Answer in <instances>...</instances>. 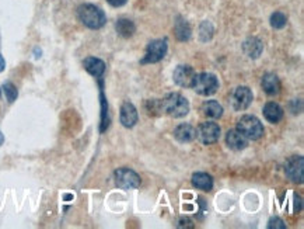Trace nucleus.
<instances>
[{
  "label": "nucleus",
  "instance_id": "10",
  "mask_svg": "<svg viewBox=\"0 0 304 229\" xmlns=\"http://www.w3.org/2000/svg\"><path fill=\"white\" fill-rule=\"evenodd\" d=\"M303 156H291L290 159L286 162L285 172H286V176L290 179V181L300 184V183H303Z\"/></svg>",
  "mask_w": 304,
  "mask_h": 229
},
{
  "label": "nucleus",
  "instance_id": "17",
  "mask_svg": "<svg viewBox=\"0 0 304 229\" xmlns=\"http://www.w3.org/2000/svg\"><path fill=\"white\" fill-rule=\"evenodd\" d=\"M264 117L272 124H276L283 118V108L279 106L278 103H266L264 107Z\"/></svg>",
  "mask_w": 304,
  "mask_h": 229
},
{
  "label": "nucleus",
  "instance_id": "18",
  "mask_svg": "<svg viewBox=\"0 0 304 229\" xmlns=\"http://www.w3.org/2000/svg\"><path fill=\"white\" fill-rule=\"evenodd\" d=\"M202 113L208 118L217 120L223 115V107L216 100H208L202 104Z\"/></svg>",
  "mask_w": 304,
  "mask_h": 229
},
{
  "label": "nucleus",
  "instance_id": "19",
  "mask_svg": "<svg viewBox=\"0 0 304 229\" xmlns=\"http://www.w3.org/2000/svg\"><path fill=\"white\" fill-rule=\"evenodd\" d=\"M192 186L198 190L211 191L213 189V179L211 175H208L205 172H198L192 176Z\"/></svg>",
  "mask_w": 304,
  "mask_h": 229
},
{
  "label": "nucleus",
  "instance_id": "15",
  "mask_svg": "<svg viewBox=\"0 0 304 229\" xmlns=\"http://www.w3.org/2000/svg\"><path fill=\"white\" fill-rule=\"evenodd\" d=\"M243 51H244V54L247 55V56H250L252 59H255V58H258L259 55L262 54V51H264V44H262V41L259 40V38L252 37V38H248V40L244 41V44H243Z\"/></svg>",
  "mask_w": 304,
  "mask_h": 229
},
{
  "label": "nucleus",
  "instance_id": "31",
  "mask_svg": "<svg viewBox=\"0 0 304 229\" xmlns=\"http://www.w3.org/2000/svg\"><path fill=\"white\" fill-rule=\"evenodd\" d=\"M6 69V61H4V58H3V55L0 54V73L3 72Z\"/></svg>",
  "mask_w": 304,
  "mask_h": 229
},
{
  "label": "nucleus",
  "instance_id": "11",
  "mask_svg": "<svg viewBox=\"0 0 304 229\" xmlns=\"http://www.w3.org/2000/svg\"><path fill=\"white\" fill-rule=\"evenodd\" d=\"M139 120L137 110L131 101H125L121 107V124L125 128H132Z\"/></svg>",
  "mask_w": 304,
  "mask_h": 229
},
{
  "label": "nucleus",
  "instance_id": "4",
  "mask_svg": "<svg viewBox=\"0 0 304 229\" xmlns=\"http://www.w3.org/2000/svg\"><path fill=\"white\" fill-rule=\"evenodd\" d=\"M192 89L200 96H212L219 89V81L216 75L205 72V73L197 75V81Z\"/></svg>",
  "mask_w": 304,
  "mask_h": 229
},
{
  "label": "nucleus",
  "instance_id": "8",
  "mask_svg": "<svg viewBox=\"0 0 304 229\" xmlns=\"http://www.w3.org/2000/svg\"><path fill=\"white\" fill-rule=\"evenodd\" d=\"M252 98L254 96H252L251 89L247 86H240L230 96V104L236 111H244L250 107Z\"/></svg>",
  "mask_w": 304,
  "mask_h": 229
},
{
  "label": "nucleus",
  "instance_id": "14",
  "mask_svg": "<svg viewBox=\"0 0 304 229\" xmlns=\"http://www.w3.org/2000/svg\"><path fill=\"white\" fill-rule=\"evenodd\" d=\"M83 66L90 75H93L94 78H101L106 72V62L94 56L86 58L83 62Z\"/></svg>",
  "mask_w": 304,
  "mask_h": 229
},
{
  "label": "nucleus",
  "instance_id": "21",
  "mask_svg": "<svg viewBox=\"0 0 304 229\" xmlns=\"http://www.w3.org/2000/svg\"><path fill=\"white\" fill-rule=\"evenodd\" d=\"M174 33H175V37L178 41H188L191 38V27L189 24L186 23L185 20H182L181 17L177 18L175 21V26H174Z\"/></svg>",
  "mask_w": 304,
  "mask_h": 229
},
{
  "label": "nucleus",
  "instance_id": "29",
  "mask_svg": "<svg viewBox=\"0 0 304 229\" xmlns=\"http://www.w3.org/2000/svg\"><path fill=\"white\" fill-rule=\"evenodd\" d=\"M111 6H114V7H121V6H123L128 0H106Z\"/></svg>",
  "mask_w": 304,
  "mask_h": 229
},
{
  "label": "nucleus",
  "instance_id": "25",
  "mask_svg": "<svg viewBox=\"0 0 304 229\" xmlns=\"http://www.w3.org/2000/svg\"><path fill=\"white\" fill-rule=\"evenodd\" d=\"M286 23H288L286 16L283 13H280V12H276V13H274L271 16V26L274 28H276V30L285 27Z\"/></svg>",
  "mask_w": 304,
  "mask_h": 229
},
{
  "label": "nucleus",
  "instance_id": "2",
  "mask_svg": "<svg viewBox=\"0 0 304 229\" xmlns=\"http://www.w3.org/2000/svg\"><path fill=\"white\" fill-rule=\"evenodd\" d=\"M77 16H79L80 21L86 26V27L91 28V30H98V28L104 27L106 23V17L104 12L94 6V4H81L77 10Z\"/></svg>",
  "mask_w": 304,
  "mask_h": 229
},
{
  "label": "nucleus",
  "instance_id": "3",
  "mask_svg": "<svg viewBox=\"0 0 304 229\" xmlns=\"http://www.w3.org/2000/svg\"><path fill=\"white\" fill-rule=\"evenodd\" d=\"M237 131L244 135L247 139L257 141L264 136V127L261 121L254 115H244L237 122Z\"/></svg>",
  "mask_w": 304,
  "mask_h": 229
},
{
  "label": "nucleus",
  "instance_id": "22",
  "mask_svg": "<svg viewBox=\"0 0 304 229\" xmlns=\"http://www.w3.org/2000/svg\"><path fill=\"white\" fill-rule=\"evenodd\" d=\"M100 100H101V125H100V132H106L109 127V114H108V101H106V95L101 90L100 93Z\"/></svg>",
  "mask_w": 304,
  "mask_h": 229
},
{
  "label": "nucleus",
  "instance_id": "20",
  "mask_svg": "<svg viewBox=\"0 0 304 229\" xmlns=\"http://www.w3.org/2000/svg\"><path fill=\"white\" fill-rule=\"evenodd\" d=\"M115 28H117V33L123 38H131L136 31L135 23L129 18H119Z\"/></svg>",
  "mask_w": 304,
  "mask_h": 229
},
{
  "label": "nucleus",
  "instance_id": "1",
  "mask_svg": "<svg viewBox=\"0 0 304 229\" xmlns=\"http://www.w3.org/2000/svg\"><path fill=\"white\" fill-rule=\"evenodd\" d=\"M160 106H161V111H164L166 114L171 115L174 118L185 117L189 113V103L185 97L180 93H170L167 97L160 100Z\"/></svg>",
  "mask_w": 304,
  "mask_h": 229
},
{
  "label": "nucleus",
  "instance_id": "7",
  "mask_svg": "<svg viewBox=\"0 0 304 229\" xmlns=\"http://www.w3.org/2000/svg\"><path fill=\"white\" fill-rule=\"evenodd\" d=\"M197 138L203 145L216 144L220 138V127L216 122H202L197 130Z\"/></svg>",
  "mask_w": 304,
  "mask_h": 229
},
{
  "label": "nucleus",
  "instance_id": "12",
  "mask_svg": "<svg viewBox=\"0 0 304 229\" xmlns=\"http://www.w3.org/2000/svg\"><path fill=\"white\" fill-rule=\"evenodd\" d=\"M226 144L233 150H243V149L247 148L248 139L237 130H231L226 134Z\"/></svg>",
  "mask_w": 304,
  "mask_h": 229
},
{
  "label": "nucleus",
  "instance_id": "9",
  "mask_svg": "<svg viewBox=\"0 0 304 229\" xmlns=\"http://www.w3.org/2000/svg\"><path fill=\"white\" fill-rule=\"evenodd\" d=\"M174 82L181 86V87H194L195 81H197V72L194 70V67L189 66V65H180L177 66V69L174 70Z\"/></svg>",
  "mask_w": 304,
  "mask_h": 229
},
{
  "label": "nucleus",
  "instance_id": "32",
  "mask_svg": "<svg viewBox=\"0 0 304 229\" xmlns=\"http://www.w3.org/2000/svg\"><path fill=\"white\" fill-rule=\"evenodd\" d=\"M3 141H4V138H3V134L0 132V145L3 144Z\"/></svg>",
  "mask_w": 304,
  "mask_h": 229
},
{
  "label": "nucleus",
  "instance_id": "6",
  "mask_svg": "<svg viewBox=\"0 0 304 229\" xmlns=\"http://www.w3.org/2000/svg\"><path fill=\"white\" fill-rule=\"evenodd\" d=\"M167 49H168V45H167V40H154L152 41L147 48H146L145 58L142 59V65L146 64H156L160 62L166 54H167Z\"/></svg>",
  "mask_w": 304,
  "mask_h": 229
},
{
  "label": "nucleus",
  "instance_id": "27",
  "mask_svg": "<svg viewBox=\"0 0 304 229\" xmlns=\"http://www.w3.org/2000/svg\"><path fill=\"white\" fill-rule=\"evenodd\" d=\"M289 108H290V111L293 114L302 113V110H303V103H302V100H297V98L291 100L290 104H289Z\"/></svg>",
  "mask_w": 304,
  "mask_h": 229
},
{
  "label": "nucleus",
  "instance_id": "16",
  "mask_svg": "<svg viewBox=\"0 0 304 229\" xmlns=\"http://www.w3.org/2000/svg\"><path fill=\"white\" fill-rule=\"evenodd\" d=\"M261 84H262V89H264V92L266 95L276 96L280 92V81H279V78L275 73H266V75H264Z\"/></svg>",
  "mask_w": 304,
  "mask_h": 229
},
{
  "label": "nucleus",
  "instance_id": "28",
  "mask_svg": "<svg viewBox=\"0 0 304 229\" xmlns=\"http://www.w3.org/2000/svg\"><path fill=\"white\" fill-rule=\"evenodd\" d=\"M178 228H194V224H192V221L191 219H188V218H181L180 221H178V225H177Z\"/></svg>",
  "mask_w": 304,
  "mask_h": 229
},
{
  "label": "nucleus",
  "instance_id": "24",
  "mask_svg": "<svg viewBox=\"0 0 304 229\" xmlns=\"http://www.w3.org/2000/svg\"><path fill=\"white\" fill-rule=\"evenodd\" d=\"M199 35H200V41L202 42H208L213 35V26L209 21H203L199 28Z\"/></svg>",
  "mask_w": 304,
  "mask_h": 229
},
{
  "label": "nucleus",
  "instance_id": "33",
  "mask_svg": "<svg viewBox=\"0 0 304 229\" xmlns=\"http://www.w3.org/2000/svg\"><path fill=\"white\" fill-rule=\"evenodd\" d=\"M0 95H1V92H0Z\"/></svg>",
  "mask_w": 304,
  "mask_h": 229
},
{
  "label": "nucleus",
  "instance_id": "13",
  "mask_svg": "<svg viewBox=\"0 0 304 229\" xmlns=\"http://www.w3.org/2000/svg\"><path fill=\"white\" fill-rule=\"evenodd\" d=\"M174 138L181 144L192 142L197 138V130L191 124H180L174 130Z\"/></svg>",
  "mask_w": 304,
  "mask_h": 229
},
{
  "label": "nucleus",
  "instance_id": "23",
  "mask_svg": "<svg viewBox=\"0 0 304 229\" xmlns=\"http://www.w3.org/2000/svg\"><path fill=\"white\" fill-rule=\"evenodd\" d=\"M3 92H4L6 98H7L9 103H13V101H15V98L18 97V90H17V87L14 86L13 83H10V82H6V83L3 84Z\"/></svg>",
  "mask_w": 304,
  "mask_h": 229
},
{
  "label": "nucleus",
  "instance_id": "5",
  "mask_svg": "<svg viewBox=\"0 0 304 229\" xmlns=\"http://www.w3.org/2000/svg\"><path fill=\"white\" fill-rule=\"evenodd\" d=\"M114 179H115V183H117V186H118L119 189L132 190L137 189L140 186V177H139V175L135 170L128 169V167H121L118 170H115Z\"/></svg>",
  "mask_w": 304,
  "mask_h": 229
},
{
  "label": "nucleus",
  "instance_id": "26",
  "mask_svg": "<svg viewBox=\"0 0 304 229\" xmlns=\"http://www.w3.org/2000/svg\"><path fill=\"white\" fill-rule=\"evenodd\" d=\"M268 228L269 229H285L286 228V224L278 218V216H274V218H271L269 219V222H268Z\"/></svg>",
  "mask_w": 304,
  "mask_h": 229
},
{
  "label": "nucleus",
  "instance_id": "30",
  "mask_svg": "<svg viewBox=\"0 0 304 229\" xmlns=\"http://www.w3.org/2000/svg\"><path fill=\"white\" fill-rule=\"evenodd\" d=\"M294 210L296 211H300L302 210V198L297 196V194H294Z\"/></svg>",
  "mask_w": 304,
  "mask_h": 229
}]
</instances>
